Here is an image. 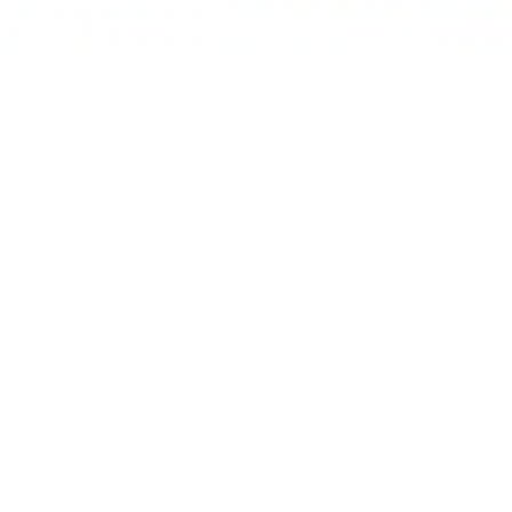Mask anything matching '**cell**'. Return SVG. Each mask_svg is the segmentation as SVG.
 Wrapping results in <instances>:
<instances>
[]
</instances>
